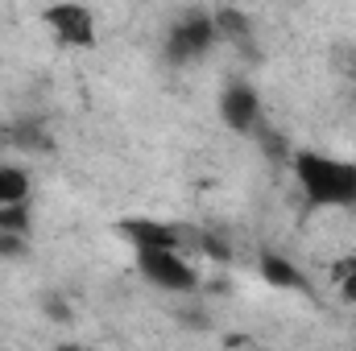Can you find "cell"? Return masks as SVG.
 I'll use <instances>...</instances> for the list:
<instances>
[{
    "instance_id": "cell-2",
    "label": "cell",
    "mask_w": 356,
    "mask_h": 351,
    "mask_svg": "<svg viewBox=\"0 0 356 351\" xmlns=\"http://www.w3.org/2000/svg\"><path fill=\"white\" fill-rule=\"evenodd\" d=\"M216 46H220L216 17H211L207 8H186L182 17L170 21L162 54H166V62H170V67H199Z\"/></svg>"
},
{
    "instance_id": "cell-5",
    "label": "cell",
    "mask_w": 356,
    "mask_h": 351,
    "mask_svg": "<svg viewBox=\"0 0 356 351\" xmlns=\"http://www.w3.org/2000/svg\"><path fill=\"white\" fill-rule=\"evenodd\" d=\"M216 108H220L224 128L236 132V137H257V128L266 124L261 95H257V87H253L249 79H232V83H224V87H220V99H216Z\"/></svg>"
},
{
    "instance_id": "cell-4",
    "label": "cell",
    "mask_w": 356,
    "mask_h": 351,
    "mask_svg": "<svg viewBox=\"0 0 356 351\" xmlns=\"http://www.w3.org/2000/svg\"><path fill=\"white\" fill-rule=\"evenodd\" d=\"M42 25L63 50H91L99 42V21L83 0H54L42 8Z\"/></svg>"
},
{
    "instance_id": "cell-9",
    "label": "cell",
    "mask_w": 356,
    "mask_h": 351,
    "mask_svg": "<svg viewBox=\"0 0 356 351\" xmlns=\"http://www.w3.org/2000/svg\"><path fill=\"white\" fill-rule=\"evenodd\" d=\"M257 273H261L266 285H277V289H302V285H307L302 273L286 261L282 252H261V257H257Z\"/></svg>"
},
{
    "instance_id": "cell-14",
    "label": "cell",
    "mask_w": 356,
    "mask_h": 351,
    "mask_svg": "<svg viewBox=\"0 0 356 351\" xmlns=\"http://www.w3.org/2000/svg\"><path fill=\"white\" fill-rule=\"evenodd\" d=\"M348 79H353V87H356V54H353V62H348Z\"/></svg>"
},
{
    "instance_id": "cell-3",
    "label": "cell",
    "mask_w": 356,
    "mask_h": 351,
    "mask_svg": "<svg viewBox=\"0 0 356 351\" xmlns=\"http://www.w3.org/2000/svg\"><path fill=\"white\" fill-rule=\"evenodd\" d=\"M133 261H137V273L162 293H195L199 289V268L191 261V252H182V248H137Z\"/></svg>"
},
{
    "instance_id": "cell-8",
    "label": "cell",
    "mask_w": 356,
    "mask_h": 351,
    "mask_svg": "<svg viewBox=\"0 0 356 351\" xmlns=\"http://www.w3.org/2000/svg\"><path fill=\"white\" fill-rule=\"evenodd\" d=\"M33 198V178L25 166L17 162H0V211L4 207H17V203H29Z\"/></svg>"
},
{
    "instance_id": "cell-12",
    "label": "cell",
    "mask_w": 356,
    "mask_h": 351,
    "mask_svg": "<svg viewBox=\"0 0 356 351\" xmlns=\"http://www.w3.org/2000/svg\"><path fill=\"white\" fill-rule=\"evenodd\" d=\"M29 257V232L0 228V261H25Z\"/></svg>"
},
{
    "instance_id": "cell-11",
    "label": "cell",
    "mask_w": 356,
    "mask_h": 351,
    "mask_svg": "<svg viewBox=\"0 0 356 351\" xmlns=\"http://www.w3.org/2000/svg\"><path fill=\"white\" fill-rule=\"evenodd\" d=\"M8 145H13V149H46V132H42L38 124L21 120V124L8 128Z\"/></svg>"
},
{
    "instance_id": "cell-6",
    "label": "cell",
    "mask_w": 356,
    "mask_h": 351,
    "mask_svg": "<svg viewBox=\"0 0 356 351\" xmlns=\"http://www.w3.org/2000/svg\"><path fill=\"white\" fill-rule=\"evenodd\" d=\"M120 240L137 252V248H182V252H191V228H182V223H170V219H154V215H129V219H120Z\"/></svg>"
},
{
    "instance_id": "cell-10",
    "label": "cell",
    "mask_w": 356,
    "mask_h": 351,
    "mask_svg": "<svg viewBox=\"0 0 356 351\" xmlns=\"http://www.w3.org/2000/svg\"><path fill=\"white\" fill-rule=\"evenodd\" d=\"M332 285H336V293L356 306V252L353 257H340V261L332 264Z\"/></svg>"
},
{
    "instance_id": "cell-7",
    "label": "cell",
    "mask_w": 356,
    "mask_h": 351,
    "mask_svg": "<svg viewBox=\"0 0 356 351\" xmlns=\"http://www.w3.org/2000/svg\"><path fill=\"white\" fill-rule=\"evenodd\" d=\"M216 17V33H220V46H236V50H257V37H253V17L224 4V8H211Z\"/></svg>"
},
{
    "instance_id": "cell-1",
    "label": "cell",
    "mask_w": 356,
    "mask_h": 351,
    "mask_svg": "<svg viewBox=\"0 0 356 351\" xmlns=\"http://www.w3.org/2000/svg\"><path fill=\"white\" fill-rule=\"evenodd\" d=\"M290 174L298 182L302 198L319 211H353L356 207V162L332 157L319 149H294Z\"/></svg>"
},
{
    "instance_id": "cell-13",
    "label": "cell",
    "mask_w": 356,
    "mask_h": 351,
    "mask_svg": "<svg viewBox=\"0 0 356 351\" xmlns=\"http://www.w3.org/2000/svg\"><path fill=\"white\" fill-rule=\"evenodd\" d=\"M0 228H8V232H29V228H33V211H29V203L4 207V211H0Z\"/></svg>"
}]
</instances>
